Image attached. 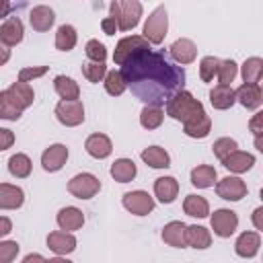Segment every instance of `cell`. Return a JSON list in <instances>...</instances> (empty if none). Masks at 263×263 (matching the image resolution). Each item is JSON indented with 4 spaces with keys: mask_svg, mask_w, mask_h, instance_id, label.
I'll return each instance as SVG.
<instances>
[{
    "mask_svg": "<svg viewBox=\"0 0 263 263\" xmlns=\"http://www.w3.org/2000/svg\"><path fill=\"white\" fill-rule=\"evenodd\" d=\"M127 88L146 105H164L185 86V70L164 51L140 49L121 64Z\"/></svg>",
    "mask_w": 263,
    "mask_h": 263,
    "instance_id": "obj_1",
    "label": "cell"
},
{
    "mask_svg": "<svg viewBox=\"0 0 263 263\" xmlns=\"http://www.w3.org/2000/svg\"><path fill=\"white\" fill-rule=\"evenodd\" d=\"M197 111H203V105L189 90H179L166 101V115L177 121H187Z\"/></svg>",
    "mask_w": 263,
    "mask_h": 263,
    "instance_id": "obj_2",
    "label": "cell"
},
{
    "mask_svg": "<svg viewBox=\"0 0 263 263\" xmlns=\"http://www.w3.org/2000/svg\"><path fill=\"white\" fill-rule=\"evenodd\" d=\"M168 31V12L164 6H156L144 23V39L152 45H160Z\"/></svg>",
    "mask_w": 263,
    "mask_h": 263,
    "instance_id": "obj_3",
    "label": "cell"
},
{
    "mask_svg": "<svg viewBox=\"0 0 263 263\" xmlns=\"http://www.w3.org/2000/svg\"><path fill=\"white\" fill-rule=\"evenodd\" d=\"M101 181L90 173H78L68 181V191L78 199H90L99 193Z\"/></svg>",
    "mask_w": 263,
    "mask_h": 263,
    "instance_id": "obj_4",
    "label": "cell"
},
{
    "mask_svg": "<svg viewBox=\"0 0 263 263\" xmlns=\"http://www.w3.org/2000/svg\"><path fill=\"white\" fill-rule=\"evenodd\" d=\"M55 117L62 125L66 127H74V125H80L84 121V107L78 99H72V101H66L62 99L58 105H55Z\"/></svg>",
    "mask_w": 263,
    "mask_h": 263,
    "instance_id": "obj_5",
    "label": "cell"
},
{
    "mask_svg": "<svg viewBox=\"0 0 263 263\" xmlns=\"http://www.w3.org/2000/svg\"><path fill=\"white\" fill-rule=\"evenodd\" d=\"M123 208L127 212H132L134 216H148L152 210H154V199L148 191H142V189H136V191H127L121 199Z\"/></svg>",
    "mask_w": 263,
    "mask_h": 263,
    "instance_id": "obj_6",
    "label": "cell"
},
{
    "mask_svg": "<svg viewBox=\"0 0 263 263\" xmlns=\"http://www.w3.org/2000/svg\"><path fill=\"white\" fill-rule=\"evenodd\" d=\"M210 222H212L214 234L220 236V238L232 236V234L236 232V228H238V216H236V212L224 210V208H222V210H216V212L212 214Z\"/></svg>",
    "mask_w": 263,
    "mask_h": 263,
    "instance_id": "obj_7",
    "label": "cell"
},
{
    "mask_svg": "<svg viewBox=\"0 0 263 263\" xmlns=\"http://www.w3.org/2000/svg\"><path fill=\"white\" fill-rule=\"evenodd\" d=\"M146 47H150V43L142 37V35H129V37H123V39H119V43L115 45V51H113V62L115 64H123L129 55H134L136 51H140V49H146Z\"/></svg>",
    "mask_w": 263,
    "mask_h": 263,
    "instance_id": "obj_8",
    "label": "cell"
},
{
    "mask_svg": "<svg viewBox=\"0 0 263 263\" xmlns=\"http://www.w3.org/2000/svg\"><path fill=\"white\" fill-rule=\"evenodd\" d=\"M216 193L226 201H240L247 195V183L240 177H224L218 181Z\"/></svg>",
    "mask_w": 263,
    "mask_h": 263,
    "instance_id": "obj_9",
    "label": "cell"
},
{
    "mask_svg": "<svg viewBox=\"0 0 263 263\" xmlns=\"http://www.w3.org/2000/svg\"><path fill=\"white\" fill-rule=\"evenodd\" d=\"M119 4V31H132L142 18L140 0H117Z\"/></svg>",
    "mask_w": 263,
    "mask_h": 263,
    "instance_id": "obj_10",
    "label": "cell"
},
{
    "mask_svg": "<svg viewBox=\"0 0 263 263\" xmlns=\"http://www.w3.org/2000/svg\"><path fill=\"white\" fill-rule=\"evenodd\" d=\"M68 160V148L64 144H51L49 148H45V152L41 154V166L47 173H55L60 171Z\"/></svg>",
    "mask_w": 263,
    "mask_h": 263,
    "instance_id": "obj_11",
    "label": "cell"
},
{
    "mask_svg": "<svg viewBox=\"0 0 263 263\" xmlns=\"http://www.w3.org/2000/svg\"><path fill=\"white\" fill-rule=\"evenodd\" d=\"M210 129H212V119L205 113V109L203 111H197L187 121H183V132L189 138H205L210 134Z\"/></svg>",
    "mask_w": 263,
    "mask_h": 263,
    "instance_id": "obj_12",
    "label": "cell"
},
{
    "mask_svg": "<svg viewBox=\"0 0 263 263\" xmlns=\"http://www.w3.org/2000/svg\"><path fill=\"white\" fill-rule=\"evenodd\" d=\"M23 35H25V29H23V21L18 16L6 18L2 23V27H0V41L6 43L8 47L18 45L23 41Z\"/></svg>",
    "mask_w": 263,
    "mask_h": 263,
    "instance_id": "obj_13",
    "label": "cell"
},
{
    "mask_svg": "<svg viewBox=\"0 0 263 263\" xmlns=\"http://www.w3.org/2000/svg\"><path fill=\"white\" fill-rule=\"evenodd\" d=\"M47 247L55 255H68L76 249V238L66 230H55L47 234Z\"/></svg>",
    "mask_w": 263,
    "mask_h": 263,
    "instance_id": "obj_14",
    "label": "cell"
},
{
    "mask_svg": "<svg viewBox=\"0 0 263 263\" xmlns=\"http://www.w3.org/2000/svg\"><path fill=\"white\" fill-rule=\"evenodd\" d=\"M195 55H197V47H195V43H193L191 39H187V37H181V39H177V41L171 45V58H173L177 64H181V66L191 64V62L195 60Z\"/></svg>",
    "mask_w": 263,
    "mask_h": 263,
    "instance_id": "obj_15",
    "label": "cell"
},
{
    "mask_svg": "<svg viewBox=\"0 0 263 263\" xmlns=\"http://www.w3.org/2000/svg\"><path fill=\"white\" fill-rule=\"evenodd\" d=\"M222 164L230 171V173H247L249 168H253L255 164V156L251 152H242V150H234L228 156L222 158Z\"/></svg>",
    "mask_w": 263,
    "mask_h": 263,
    "instance_id": "obj_16",
    "label": "cell"
},
{
    "mask_svg": "<svg viewBox=\"0 0 263 263\" xmlns=\"http://www.w3.org/2000/svg\"><path fill=\"white\" fill-rule=\"evenodd\" d=\"M58 226L62 228V230H66V232H72V230H78V228H82V224H84V214L78 210V208H74V205H66V208H62L60 212H58Z\"/></svg>",
    "mask_w": 263,
    "mask_h": 263,
    "instance_id": "obj_17",
    "label": "cell"
},
{
    "mask_svg": "<svg viewBox=\"0 0 263 263\" xmlns=\"http://www.w3.org/2000/svg\"><path fill=\"white\" fill-rule=\"evenodd\" d=\"M25 201V193L21 187L10 183H0V210H18Z\"/></svg>",
    "mask_w": 263,
    "mask_h": 263,
    "instance_id": "obj_18",
    "label": "cell"
},
{
    "mask_svg": "<svg viewBox=\"0 0 263 263\" xmlns=\"http://www.w3.org/2000/svg\"><path fill=\"white\" fill-rule=\"evenodd\" d=\"M29 23H31V27H33L35 31H39V33L49 31V29L53 27V23H55V12H53L49 6H45V4L35 6V8L31 10V14H29Z\"/></svg>",
    "mask_w": 263,
    "mask_h": 263,
    "instance_id": "obj_19",
    "label": "cell"
},
{
    "mask_svg": "<svg viewBox=\"0 0 263 263\" xmlns=\"http://www.w3.org/2000/svg\"><path fill=\"white\" fill-rule=\"evenodd\" d=\"M6 92H8V97L12 99V103L18 107V109H27V107H31L33 105V99H35V92H33V88L27 84V82H12L8 88H6Z\"/></svg>",
    "mask_w": 263,
    "mask_h": 263,
    "instance_id": "obj_20",
    "label": "cell"
},
{
    "mask_svg": "<svg viewBox=\"0 0 263 263\" xmlns=\"http://www.w3.org/2000/svg\"><path fill=\"white\" fill-rule=\"evenodd\" d=\"M234 95H236V101H238L242 107H247V109H259V107H261L263 95H261L259 84H249V82H245V84L238 86V90H234Z\"/></svg>",
    "mask_w": 263,
    "mask_h": 263,
    "instance_id": "obj_21",
    "label": "cell"
},
{
    "mask_svg": "<svg viewBox=\"0 0 263 263\" xmlns=\"http://www.w3.org/2000/svg\"><path fill=\"white\" fill-rule=\"evenodd\" d=\"M84 148H86V152L92 158H99V160L101 158H107L113 152V144H111V140L105 134H92V136H88L86 142H84Z\"/></svg>",
    "mask_w": 263,
    "mask_h": 263,
    "instance_id": "obj_22",
    "label": "cell"
},
{
    "mask_svg": "<svg viewBox=\"0 0 263 263\" xmlns=\"http://www.w3.org/2000/svg\"><path fill=\"white\" fill-rule=\"evenodd\" d=\"M185 228H187V226H185L181 220H173V222L164 224V228H162V240H164L168 247H175V249L187 247Z\"/></svg>",
    "mask_w": 263,
    "mask_h": 263,
    "instance_id": "obj_23",
    "label": "cell"
},
{
    "mask_svg": "<svg viewBox=\"0 0 263 263\" xmlns=\"http://www.w3.org/2000/svg\"><path fill=\"white\" fill-rule=\"evenodd\" d=\"M210 103H212L214 109L224 111V109H230L236 103V95H234L230 84H218L210 90Z\"/></svg>",
    "mask_w": 263,
    "mask_h": 263,
    "instance_id": "obj_24",
    "label": "cell"
},
{
    "mask_svg": "<svg viewBox=\"0 0 263 263\" xmlns=\"http://www.w3.org/2000/svg\"><path fill=\"white\" fill-rule=\"evenodd\" d=\"M179 193V183L175 177H158L154 181V195L162 203H173Z\"/></svg>",
    "mask_w": 263,
    "mask_h": 263,
    "instance_id": "obj_25",
    "label": "cell"
},
{
    "mask_svg": "<svg viewBox=\"0 0 263 263\" xmlns=\"http://www.w3.org/2000/svg\"><path fill=\"white\" fill-rule=\"evenodd\" d=\"M259 247H261V236H259V232H242L238 238H236V242H234V251H236V255L238 257H255L257 255V251H259Z\"/></svg>",
    "mask_w": 263,
    "mask_h": 263,
    "instance_id": "obj_26",
    "label": "cell"
},
{
    "mask_svg": "<svg viewBox=\"0 0 263 263\" xmlns=\"http://www.w3.org/2000/svg\"><path fill=\"white\" fill-rule=\"evenodd\" d=\"M142 160L148 164V166H152V168H166V166H171V156H168V152L164 150V148H160V146H148V148H144L142 150Z\"/></svg>",
    "mask_w": 263,
    "mask_h": 263,
    "instance_id": "obj_27",
    "label": "cell"
},
{
    "mask_svg": "<svg viewBox=\"0 0 263 263\" xmlns=\"http://www.w3.org/2000/svg\"><path fill=\"white\" fill-rule=\"evenodd\" d=\"M136 175H138V168L132 158H117L111 164V177L119 183H129V181H134Z\"/></svg>",
    "mask_w": 263,
    "mask_h": 263,
    "instance_id": "obj_28",
    "label": "cell"
},
{
    "mask_svg": "<svg viewBox=\"0 0 263 263\" xmlns=\"http://www.w3.org/2000/svg\"><path fill=\"white\" fill-rule=\"evenodd\" d=\"M185 238H187V245L193 247V249H208L212 245V234L208 228L203 226H187L185 228Z\"/></svg>",
    "mask_w": 263,
    "mask_h": 263,
    "instance_id": "obj_29",
    "label": "cell"
},
{
    "mask_svg": "<svg viewBox=\"0 0 263 263\" xmlns=\"http://www.w3.org/2000/svg\"><path fill=\"white\" fill-rule=\"evenodd\" d=\"M216 181V168L210 164H199L191 171V185L197 189H208Z\"/></svg>",
    "mask_w": 263,
    "mask_h": 263,
    "instance_id": "obj_30",
    "label": "cell"
},
{
    "mask_svg": "<svg viewBox=\"0 0 263 263\" xmlns=\"http://www.w3.org/2000/svg\"><path fill=\"white\" fill-rule=\"evenodd\" d=\"M183 210H185V214L187 216H191V218H205L208 214H210V203H208V199L205 197H201V195H187L185 197V201H183Z\"/></svg>",
    "mask_w": 263,
    "mask_h": 263,
    "instance_id": "obj_31",
    "label": "cell"
},
{
    "mask_svg": "<svg viewBox=\"0 0 263 263\" xmlns=\"http://www.w3.org/2000/svg\"><path fill=\"white\" fill-rule=\"evenodd\" d=\"M53 88H55V92H58L62 99H66V101H72V99H78V97H80V86H78V82H74L70 76H64V74L55 76Z\"/></svg>",
    "mask_w": 263,
    "mask_h": 263,
    "instance_id": "obj_32",
    "label": "cell"
},
{
    "mask_svg": "<svg viewBox=\"0 0 263 263\" xmlns=\"http://www.w3.org/2000/svg\"><path fill=\"white\" fill-rule=\"evenodd\" d=\"M162 119H164V111H162L160 105H146V107L142 109V113H140V123H142V127H146V129H156V127H160Z\"/></svg>",
    "mask_w": 263,
    "mask_h": 263,
    "instance_id": "obj_33",
    "label": "cell"
},
{
    "mask_svg": "<svg viewBox=\"0 0 263 263\" xmlns=\"http://www.w3.org/2000/svg\"><path fill=\"white\" fill-rule=\"evenodd\" d=\"M76 39H78V35H76V29L72 25H60L58 27V31H55V47L60 51L74 49Z\"/></svg>",
    "mask_w": 263,
    "mask_h": 263,
    "instance_id": "obj_34",
    "label": "cell"
},
{
    "mask_svg": "<svg viewBox=\"0 0 263 263\" xmlns=\"http://www.w3.org/2000/svg\"><path fill=\"white\" fill-rule=\"evenodd\" d=\"M8 171H10V175L16 177V179L29 177V175H31V158H29L27 154H23V152L12 154V156L8 158Z\"/></svg>",
    "mask_w": 263,
    "mask_h": 263,
    "instance_id": "obj_35",
    "label": "cell"
},
{
    "mask_svg": "<svg viewBox=\"0 0 263 263\" xmlns=\"http://www.w3.org/2000/svg\"><path fill=\"white\" fill-rule=\"evenodd\" d=\"M263 76V60L261 58H249L242 64V80L249 84H259Z\"/></svg>",
    "mask_w": 263,
    "mask_h": 263,
    "instance_id": "obj_36",
    "label": "cell"
},
{
    "mask_svg": "<svg viewBox=\"0 0 263 263\" xmlns=\"http://www.w3.org/2000/svg\"><path fill=\"white\" fill-rule=\"evenodd\" d=\"M125 88H127V84H125V80H123V76H121L119 70H111V72L105 74V90H107L111 97L123 95Z\"/></svg>",
    "mask_w": 263,
    "mask_h": 263,
    "instance_id": "obj_37",
    "label": "cell"
},
{
    "mask_svg": "<svg viewBox=\"0 0 263 263\" xmlns=\"http://www.w3.org/2000/svg\"><path fill=\"white\" fill-rule=\"evenodd\" d=\"M21 115H23V109H18L12 103V99L8 97L6 90H0V117L8 119V121H16V119H21Z\"/></svg>",
    "mask_w": 263,
    "mask_h": 263,
    "instance_id": "obj_38",
    "label": "cell"
},
{
    "mask_svg": "<svg viewBox=\"0 0 263 263\" xmlns=\"http://www.w3.org/2000/svg\"><path fill=\"white\" fill-rule=\"evenodd\" d=\"M82 74L88 82H101L107 74V66L105 62H86L82 64Z\"/></svg>",
    "mask_w": 263,
    "mask_h": 263,
    "instance_id": "obj_39",
    "label": "cell"
},
{
    "mask_svg": "<svg viewBox=\"0 0 263 263\" xmlns=\"http://www.w3.org/2000/svg\"><path fill=\"white\" fill-rule=\"evenodd\" d=\"M218 64H220V60L214 58V55L201 58V62H199V78L203 82H212L214 76H216V72H218Z\"/></svg>",
    "mask_w": 263,
    "mask_h": 263,
    "instance_id": "obj_40",
    "label": "cell"
},
{
    "mask_svg": "<svg viewBox=\"0 0 263 263\" xmlns=\"http://www.w3.org/2000/svg\"><path fill=\"white\" fill-rule=\"evenodd\" d=\"M236 74H238V66H236L234 60H224V62L218 64L216 76L220 78V84H230L236 78Z\"/></svg>",
    "mask_w": 263,
    "mask_h": 263,
    "instance_id": "obj_41",
    "label": "cell"
},
{
    "mask_svg": "<svg viewBox=\"0 0 263 263\" xmlns=\"http://www.w3.org/2000/svg\"><path fill=\"white\" fill-rule=\"evenodd\" d=\"M238 148V144H236V140H232V138H218L216 142H214V146H212V150H214V156L216 158H224V156H228L230 152H234Z\"/></svg>",
    "mask_w": 263,
    "mask_h": 263,
    "instance_id": "obj_42",
    "label": "cell"
},
{
    "mask_svg": "<svg viewBox=\"0 0 263 263\" xmlns=\"http://www.w3.org/2000/svg\"><path fill=\"white\" fill-rule=\"evenodd\" d=\"M86 58H88L90 62H105V58H107L105 45H103L99 39H90V41L86 43Z\"/></svg>",
    "mask_w": 263,
    "mask_h": 263,
    "instance_id": "obj_43",
    "label": "cell"
},
{
    "mask_svg": "<svg viewBox=\"0 0 263 263\" xmlns=\"http://www.w3.org/2000/svg\"><path fill=\"white\" fill-rule=\"evenodd\" d=\"M18 242L16 240H0V263H8L16 259L18 255Z\"/></svg>",
    "mask_w": 263,
    "mask_h": 263,
    "instance_id": "obj_44",
    "label": "cell"
},
{
    "mask_svg": "<svg viewBox=\"0 0 263 263\" xmlns=\"http://www.w3.org/2000/svg\"><path fill=\"white\" fill-rule=\"evenodd\" d=\"M47 70H49V66H31V68H23V70L18 72V80H21V82H29V80H33V78L43 76Z\"/></svg>",
    "mask_w": 263,
    "mask_h": 263,
    "instance_id": "obj_45",
    "label": "cell"
},
{
    "mask_svg": "<svg viewBox=\"0 0 263 263\" xmlns=\"http://www.w3.org/2000/svg\"><path fill=\"white\" fill-rule=\"evenodd\" d=\"M12 144H14V134L10 129H6V127H0V152L8 150Z\"/></svg>",
    "mask_w": 263,
    "mask_h": 263,
    "instance_id": "obj_46",
    "label": "cell"
},
{
    "mask_svg": "<svg viewBox=\"0 0 263 263\" xmlns=\"http://www.w3.org/2000/svg\"><path fill=\"white\" fill-rule=\"evenodd\" d=\"M101 29H103L105 35H115V31H119V23L113 16H105L101 21Z\"/></svg>",
    "mask_w": 263,
    "mask_h": 263,
    "instance_id": "obj_47",
    "label": "cell"
},
{
    "mask_svg": "<svg viewBox=\"0 0 263 263\" xmlns=\"http://www.w3.org/2000/svg\"><path fill=\"white\" fill-rule=\"evenodd\" d=\"M261 119H263V113H255L253 115V119H251V132L255 134V136H261Z\"/></svg>",
    "mask_w": 263,
    "mask_h": 263,
    "instance_id": "obj_48",
    "label": "cell"
},
{
    "mask_svg": "<svg viewBox=\"0 0 263 263\" xmlns=\"http://www.w3.org/2000/svg\"><path fill=\"white\" fill-rule=\"evenodd\" d=\"M253 224L257 230H263V208H257L253 212Z\"/></svg>",
    "mask_w": 263,
    "mask_h": 263,
    "instance_id": "obj_49",
    "label": "cell"
},
{
    "mask_svg": "<svg viewBox=\"0 0 263 263\" xmlns=\"http://www.w3.org/2000/svg\"><path fill=\"white\" fill-rule=\"evenodd\" d=\"M8 60H10V47L0 41V66H4Z\"/></svg>",
    "mask_w": 263,
    "mask_h": 263,
    "instance_id": "obj_50",
    "label": "cell"
},
{
    "mask_svg": "<svg viewBox=\"0 0 263 263\" xmlns=\"http://www.w3.org/2000/svg\"><path fill=\"white\" fill-rule=\"evenodd\" d=\"M10 230H12V222H10L8 218L0 216V236H6Z\"/></svg>",
    "mask_w": 263,
    "mask_h": 263,
    "instance_id": "obj_51",
    "label": "cell"
},
{
    "mask_svg": "<svg viewBox=\"0 0 263 263\" xmlns=\"http://www.w3.org/2000/svg\"><path fill=\"white\" fill-rule=\"evenodd\" d=\"M8 12H10V2L8 0H0V18L8 16Z\"/></svg>",
    "mask_w": 263,
    "mask_h": 263,
    "instance_id": "obj_52",
    "label": "cell"
},
{
    "mask_svg": "<svg viewBox=\"0 0 263 263\" xmlns=\"http://www.w3.org/2000/svg\"><path fill=\"white\" fill-rule=\"evenodd\" d=\"M29 261H45V257H41V255H27L25 263H29Z\"/></svg>",
    "mask_w": 263,
    "mask_h": 263,
    "instance_id": "obj_53",
    "label": "cell"
}]
</instances>
